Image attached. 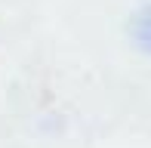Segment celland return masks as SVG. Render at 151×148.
Returning a JSON list of instances; mask_svg holds the SVG:
<instances>
[{
    "label": "cell",
    "mask_w": 151,
    "mask_h": 148,
    "mask_svg": "<svg viewBox=\"0 0 151 148\" xmlns=\"http://www.w3.org/2000/svg\"><path fill=\"white\" fill-rule=\"evenodd\" d=\"M129 34H133V40H136L145 52H151V6H145L142 12H136Z\"/></svg>",
    "instance_id": "obj_1"
}]
</instances>
